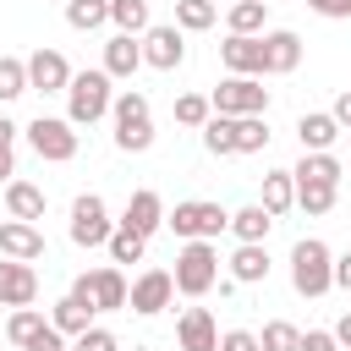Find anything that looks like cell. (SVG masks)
Instances as JSON below:
<instances>
[{
  "instance_id": "obj_37",
  "label": "cell",
  "mask_w": 351,
  "mask_h": 351,
  "mask_svg": "<svg viewBox=\"0 0 351 351\" xmlns=\"http://www.w3.org/2000/svg\"><path fill=\"white\" fill-rule=\"evenodd\" d=\"M115 148L121 154H148L154 148V121H121L115 126Z\"/></svg>"
},
{
  "instance_id": "obj_11",
  "label": "cell",
  "mask_w": 351,
  "mask_h": 351,
  "mask_svg": "<svg viewBox=\"0 0 351 351\" xmlns=\"http://www.w3.org/2000/svg\"><path fill=\"white\" fill-rule=\"evenodd\" d=\"M71 60L60 55V49H49V44H38L33 55H27V88L33 93H66L71 88Z\"/></svg>"
},
{
  "instance_id": "obj_32",
  "label": "cell",
  "mask_w": 351,
  "mask_h": 351,
  "mask_svg": "<svg viewBox=\"0 0 351 351\" xmlns=\"http://www.w3.org/2000/svg\"><path fill=\"white\" fill-rule=\"evenodd\" d=\"M44 324H49V318H44L38 307H11V318H5V340H11L16 351H27V340H33Z\"/></svg>"
},
{
  "instance_id": "obj_30",
  "label": "cell",
  "mask_w": 351,
  "mask_h": 351,
  "mask_svg": "<svg viewBox=\"0 0 351 351\" xmlns=\"http://www.w3.org/2000/svg\"><path fill=\"white\" fill-rule=\"evenodd\" d=\"M104 252H110V263H143V258H148V236H143V230L115 225V236L104 241Z\"/></svg>"
},
{
  "instance_id": "obj_17",
  "label": "cell",
  "mask_w": 351,
  "mask_h": 351,
  "mask_svg": "<svg viewBox=\"0 0 351 351\" xmlns=\"http://www.w3.org/2000/svg\"><path fill=\"white\" fill-rule=\"evenodd\" d=\"M115 82H132L137 71H143V38L137 33H110L104 38V60H99Z\"/></svg>"
},
{
  "instance_id": "obj_14",
  "label": "cell",
  "mask_w": 351,
  "mask_h": 351,
  "mask_svg": "<svg viewBox=\"0 0 351 351\" xmlns=\"http://www.w3.org/2000/svg\"><path fill=\"white\" fill-rule=\"evenodd\" d=\"M38 302V269L22 258H0V307H33Z\"/></svg>"
},
{
  "instance_id": "obj_50",
  "label": "cell",
  "mask_w": 351,
  "mask_h": 351,
  "mask_svg": "<svg viewBox=\"0 0 351 351\" xmlns=\"http://www.w3.org/2000/svg\"><path fill=\"white\" fill-rule=\"evenodd\" d=\"M346 148H351V132H346Z\"/></svg>"
},
{
  "instance_id": "obj_33",
  "label": "cell",
  "mask_w": 351,
  "mask_h": 351,
  "mask_svg": "<svg viewBox=\"0 0 351 351\" xmlns=\"http://www.w3.org/2000/svg\"><path fill=\"white\" fill-rule=\"evenodd\" d=\"M66 22L77 33H99L110 22V0H66Z\"/></svg>"
},
{
  "instance_id": "obj_12",
  "label": "cell",
  "mask_w": 351,
  "mask_h": 351,
  "mask_svg": "<svg viewBox=\"0 0 351 351\" xmlns=\"http://www.w3.org/2000/svg\"><path fill=\"white\" fill-rule=\"evenodd\" d=\"M176 351H219V318L208 307H181V318H176Z\"/></svg>"
},
{
  "instance_id": "obj_36",
  "label": "cell",
  "mask_w": 351,
  "mask_h": 351,
  "mask_svg": "<svg viewBox=\"0 0 351 351\" xmlns=\"http://www.w3.org/2000/svg\"><path fill=\"white\" fill-rule=\"evenodd\" d=\"M258 340H263V351H302V329L291 318H269L258 329Z\"/></svg>"
},
{
  "instance_id": "obj_48",
  "label": "cell",
  "mask_w": 351,
  "mask_h": 351,
  "mask_svg": "<svg viewBox=\"0 0 351 351\" xmlns=\"http://www.w3.org/2000/svg\"><path fill=\"white\" fill-rule=\"evenodd\" d=\"M335 340H340V351H351V313L335 318Z\"/></svg>"
},
{
  "instance_id": "obj_20",
  "label": "cell",
  "mask_w": 351,
  "mask_h": 351,
  "mask_svg": "<svg viewBox=\"0 0 351 351\" xmlns=\"http://www.w3.org/2000/svg\"><path fill=\"white\" fill-rule=\"evenodd\" d=\"M225 269H230L236 285H263L269 280V247L263 241H236V252L225 258Z\"/></svg>"
},
{
  "instance_id": "obj_25",
  "label": "cell",
  "mask_w": 351,
  "mask_h": 351,
  "mask_svg": "<svg viewBox=\"0 0 351 351\" xmlns=\"http://www.w3.org/2000/svg\"><path fill=\"white\" fill-rule=\"evenodd\" d=\"M258 203H263L274 219H280V214H291V208H296V176H291V170H269V176H263V197H258Z\"/></svg>"
},
{
  "instance_id": "obj_23",
  "label": "cell",
  "mask_w": 351,
  "mask_h": 351,
  "mask_svg": "<svg viewBox=\"0 0 351 351\" xmlns=\"http://www.w3.org/2000/svg\"><path fill=\"white\" fill-rule=\"evenodd\" d=\"M269 230H274V214H269L263 203L230 208V236H236V241H269Z\"/></svg>"
},
{
  "instance_id": "obj_9",
  "label": "cell",
  "mask_w": 351,
  "mask_h": 351,
  "mask_svg": "<svg viewBox=\"0 0 351 351\" xmlns=\"http://www.w3.org/2000/svg\"><path fill=\"white\" fill-rule=\"evenodd\" d=\"M176 302V274L170 269H143L137 280H132V291H126V307L137 313V318H154V313H165Z\"/></svg>"
},
{
  "instance_id": "obj_35",
  "label": "cell",
  "mask_w": 351,
  "mask_h": 351,
  "mask_svg": "<svg viewBox=\"0 0 351 351\" xmlns=\"http://www.w3.org/2000/svg\"><path fill=\"white\" fill-rule=\"evenodd\" d=\"M269 121L263 115H236V154H263L269 148Z\"/></svg>"
},
{
  "instance_id": "obj_24",
  "label": "cell",
  "mask_w": 351,
  "mask_h": 351,
  "mask_svg": "<svg viewBox=\"0 0 351 351\" xmlns=\"http://www.w3.org/2000/svg\"><path fill=\"white\" fill-rule=\"evenodd\" d=\"M335 203H340V181H302V176H296V208H302L307 219L329 214Z\"/></svg>"
},
{
  "instance_id": "obj_43",
  "label": "cell",
  "mask_w": 351,
  "mask_h": 351,
  "mask_svg": "<svg viewBox=\"0 0 351 351\" xmlns=\"http://www.w3.org/2000/svg\"><path fill=\"white\" fill-rule=\"evenodd\" d=\"M302 351H340L335 329H302Z\"/></svg>"
},
{
  "instance_id": "obj_31",
  "label": "cell",
  "mask_w": 351,
  "mask_h": 351,
  "mask_svg": "<svg viewBox=\"0 0 351 351\" xmlns=\"http://www.w3.org/2000/svg\"><path fill=\"white\" fill-rule=\"evenodd\" d=\"M219 22V5L214 0H176V27L181 33H208Z\"/></svg>"
},
{
  "instance_id": "obj_29",
  "label": "cell",
  "mask_w": 351,
  "mask_h": 351,
  "mask_svg": "<svg viewBox=\"0 0 351 351\" xmlns=\"http://www.w3.org/2000/svg\"><path fill=\"white\" fill-rule=\"evenodd\" d=\"M110 22H115V33H148L154 27V11H148V0H110Z\"/></svg>"
},
{
  "instance_id": "obj_3",
  "label": "cell",
  "mask_w": 351,
  "mask_h": 351,
  "mask_svg": "<svg viewBox=\"0 0 351 351\" xmlns=\"http://www.w3.org/2000/svg\"><path fill=\"white\" fill-rule=\"evenodd\" d=\"M176 296H208L214 285H219V247L214 241H181V252H176Z\"/></svg>"
},
{
  "instance_id": "obj_21",
  "label": "cell",
  "mask_w": 351,
  "mask_h": 351,
  "mask_svg": "<svg viewBox=\"0 0 351 351\" xmlns=\"http://www.w3.org/2000/svg\"><path fill=\"white\" fill-rule=\"evenodd\" d=\"M44 208H49L44 186H33V181H22V176H16V181H5V214H11V219H33V225H38V219H44Z\"/></svg>"
},
{
  "instance_id": "obj_47",
  "label": "cell",
  "mask_w": 351,
  "mask_h": 351,
  "mask_svg": "<svg viewBox=\"0 0 351 351\" xmlns=\"http://www.w3.org/2000/svg\"><path fill=\"white\" fill-rule=\"evenodd\" d=\"M5 181H16V154H11V143H0V186Z\"/></svg>"
},
{
  "instance_id": "obj_5",
  "label": "cell",
  "mask_w": 351,
  "mask_h": 351,
  "mask_svg": "<svg viewBox=\"0 0 351 351\" xmlns=\"http://www.w3.org/2000/svg\"><path fill=\"white\" fill-rule=\"evenodd\" d=\"M22 137H27V148H33L38 159H49V165L77 159V148H82V132H77L66 115H33V121L22 126Z\"/></svg>"
},
{
  "instance_id": "obj_10",
  "label": "cell",
  "mask_w": 351,
  "mask_h": 351,
  "mask_svg": "<svg viewBox=\"0 0 351 351\" xmlns=\"http://www.w3.org/2000/svg\"><path fill=\"white\" fill-rule=\"evenodd\" d=\"M186 60V33L176 27V22H154L148 33H143V66H154V71H176Z\"/></svg>"
},
{
  "instance_id": "obj_19",
  "label": "cell",
  "mask_w": 351,
  "mask_h": 351,
  "mask_svg": "<svg viewBox=\"0 0 351 351\" xmlns=\"http://www.w3.org/2000/svg\"><path fill=\"white\" fill-rule=\"evenodd\" d=\"M346 137V126L329 115V110H302V121H296V143H302V154H318V148H335Z\"/></svg>"
},
{
  "instance_id": "obj_38",
  "label": "cell",
  "mask_w": 351,
  "mask_h": 351,
  "mask_svg": "<svg viewBox=\"0 0 351 351\" xmlns=\"http://www.w3.org/2000/svg\"><path fill=\"white\" fill-rule=\"evenodd\" d=\"M110 115H115V126H121V121H148V93H143V88H115Z\"/></svg>"
},
{
  "instance_id": "obj_45",
  "label": "cell",
  "mask_w": 351,
  "mask_h": 351,
  "mask_svg": "<svg viewBox=\"0 0 351 351\" xmlns=\"http://www.w3.org/2000/svg\"><path fill=\"white\" fill-rule=\"evenodd\" d=\"M329 115H335V121H340V126L351 132V88H340V93H335V104H329Z\"/></svg>"
},
{
  "instance_id": "obj_13",
  "label": "cell",
  "mask_w": 351,
  "mask_h": 351,
  "mask_svg": "<svg viewBox=\"0 0 351 351\" xmlns=\"http://www.w3.org/2000/svg\"><path fill=\"white\" fill-rule=\"evenodd\" d=\"M302 66V33L296 27H269L263 33V77H291Z\"/></svg>"
},
{
  "instance_id": "obj_1",
  "label": "cell",
  "mask_w": 351,
  "mask_h": 351,
  "mask_svg": "<svg viewBox=\"0 0 351 351\" xmlns=\"http://www.w3.org/2000/svg\"><path fill=\"white\" fill-rule=\"evenodd\" d=\"M291 291L307 296V302H318V296L335 291V252H329V241L302 236V241L291 247Z\"/></svg>"
},
{
  "instance_id": "obj_2",
  "label": "cell",
  "mask_w": 351,
  "mask_h": 351,
  "mask_svg": "<svg viewBox=\"0 0 351 351\" xmlns=\"http://www.w3.org/2000/svg\"><path fill=\"white\" fill-rule=\"evenodd\" d=\"M110 104H115V77H110L104 66L71 77V88H66V121H71V126H93V121H104Z\"/></svg>"
},
{
  "instance_id": "obj_34",
  "label": "cell",
  "mask_w": 351,
  "mask_h": 351,
  "mask_svg": "<svg viewBox=\"0 0 351 351\" xmlns=\"http://www.w3.org/2000/svg\"><path fill=\"white\" fill-rule=\"evenodd\" d=\"M22 93H33L27 88V55H0V104H11Z\"/></svg>"
},
{
  "instance_id": "obj_46",
  "label": "cell",
  "mask_w": 351,
  "mask_h": 351,
  "mask_svg": "<svg viewBox=\"0 0 351 351\" xmlns=\"http://www.w3.org/2000/svg\"><path fill=\"white\" fill-rule=\"evenodd\" d=\"M335 291H351V247L335 252Z\"/></svg>"
},
{
  "instance_id": "obj_39",
  "label": "cell",
  "mask_w": 351,
  "mask_h": 351,
  "mask_svg": "<svg viewBox=\"0 0 351 351\" xmlns=\"http://www.w3.org/2000/svg\"><path fill=\"white\" fill-rule=\"evenodd\" d=\"M208 115H214V99H208V93H181V99H176V121H181V126L197 132Z\"/></svg>"
},
{
  "instance_id": "obj_44",
  "label": "cell",
  "mask_w": 351,
  "mask_h": 351,
  "mask_svg": "<svg viewBox=\"0 0 351 351\" xmlns=\"http://www.w3.org/2000/svg\"><path fill=\"white\" fill-rule=\"evenodd\" d=\"M307 5H313L324 22H346V16H351V0H307Z\"/></svg>"
},
{
  "instance_id": "obj_40",
  "label": "cell",
  "mask_w": 351,
  "mask_h": 351,
  "mask_svg": "<svg viewBox=\"0 0 351 351\" xmlns=\"http://www.w3.org/2000/svg\"><path fill=\"white\" fill-rule=\"evenodd\" d=\"M71 351H121V340H115V329L93 324V329H82V335L71 340Z\"/></svg>"
},
{
  "instance_id": "obj_27",
  "label": "cell",
  "mask_w": 351,
  "mask_h": 351,
  "mask_svg": "<svg viewBox=\"0 0 351 351\" xmlns=\"http://www.w3.org/2000/svg\"><path fill=\"white\" fill-rule=\"evenodd\" d=\"M225 27L230 33H269V0H230Z\"/></svg>"
},
{
  "instance_id": "obj_49",
  "label": "cell",
  "mask_w": 351,
  "mask_h": 351,
  "mask_svg": "<svg viewBox=\"0 0 351 351\" xmlns=\"http://www.w3.org/2000/svg\"><path fill=\"white\" fill-rule=\"evenodd\" d=\"M16 132H22V126H16V121L0 110V143H16Z\"/></svg>"
},
{
  "instance_id": "obj_51",
  "label": "cell",
  "mask_w": 351,
  "mask_h": 351,
  "mask_svg": "<svg viewBox=\"0 0 351 351\" xmlns=\"http://www.w3.org/2000/svg\"><path fill=\"white\" fill-rule=\"evenodd\" d=\"M60 5H66V0H60Z\"/></svg>"
},
{
  "instance_id": "obj_42",
  "label": "cell",
  "mask_w": 351,
  "mask_h": 351,
  "mask_svg": "<svg viewBox=\"0 0 351 351\" xmlns=\"http://www.w3.org/2000/svg\"><path fill=\"white\" fill-rule=\"evenodd\" d=\"M27 351H66V335H60L55 324H44V329L27 340Z\"/></svg>"
},
{
  "instance_id": "obj_4",
  "label": "cell",
  "mask_w": 351,
  "mask_h": 351,
  "mask_svg": "<svg viewBox=\"0 0 351 351\" xmlns=\"http://www.w3.org/2000/svg\"><path fill=\"white\" fill-rule=\"evenodd\" d=\"M165 225L181 241H219V230H230V208H219L208 197H181L176 208H165Z\"/></svg>"
},
{
  "instance_id": "obj_8",
  "label": "cell",
  "mask_w": 351,
  "mask_h": 351,
  "mask_svg": "<svg viewBox=\"0 0 351 351\" xmlns=\"http://www.w3.org/2000/svg\"><path fill=\"white\" fill-rule=\"evenodd\" d=\"M208 99H214L219 115H269V88H263L258 77H236V71H225V82H219Z\"/></svg>"
},
{
  "instance_id": "obj_15",
  "label": "cell",
  "mask_w": 351,
  "mask_h": 351,
  "mask_svg": "<svg viewBox=\"0 0 351 351\" xmlns=\"http://www.w3.org/2000/svg\"><path fill=\"white\" fill-rule=\"evenodd\" d=\"M219 60L236 77H263V33H225Z\"/></svg>"
},
{
  "instance_id": "obj_26",
  "label": "cell",
  "mask_w": 351,
  "mask_h": 351,
  "mask_svg": "<svg viewBox=\"0 0 351 351\" xmlns=\"http://www.w3.org/2000/svg\"><path fill=\"white\" fill-rule=\"evenodd\" d=\"M197 132H203V148H208L214 159H230V154H236V115H219V110H214Z\"/></svg>"
},
{
  "instance_id": "obj_22",
  "label": "cell",
  "mask_w": 351,
  "mask_h": 351,
  "mask_svg": "<svg viewBox=\"0 0 351 351\" xmlns=\"http://www.w3.org/2000/svg\"><path fill=\"white\" fill-rule=\"evenodd\" d=\"M93 318H99V313H93V307L82 302V296H71V291H66V296H60V302L49 307V324H55V329H60L66 340H77L82 329H93Z\"/></svg>"
},
{
  "instance_id": "obj_7",
  "label": "cell",
  "mask_w": 351,
  "mask_h": 351,
  "mask_svg": "<svg viewBox=\"0 0 351 351\" xmlns=\"http://www.w3.org/2000/svg\"><path fill=\"white\" fill-rule=\"evenodd\" d=\"M126 274L115 269V263H99V269H82L77 280H71V296H82L93 313H121L126 307Z\"/></svg>"
},
{
  "instance_id": "obj_41",
  "label": "cell",
  "mask_w": 351,
  "mask_h": 351,
  "mask_svg": "<svg viewBox=\"0 0 351 351\" xmlns=\"http://www.w3.org/2000/svg\"><path fill=\"white\" fill-rule=\"evenodd\" d=\"M219 351H263V340H258V329H225Z\"/></svg>"
},
{
  "instance_id": "obj_52",
  "label": "cell",
  "mask_w": 351,
  "mask_h": 351,
  "mask_svg": "<svg viewBox=\"0 0 351 351\" xmlns=\"http://www.w3.org/2000/svg\"><path fill=\"white\" fill-rule=\"evenodd\" d=\"M66 351H71V346H66Z\"/></svg>"
},
{
  "instance_id": "obj_18",
  "label": "cell",
  "mask_w": 351,
  "mask_h": 351,
  "mask_svg": "<svg viewBox=\"0 0 351 351\" xmlns=\"http://www.w3.org/2000/svg\"><path fill=\"white\" fill-rule=\"evenodd\" d=\"M115 225H126V230H143V236H154L159 225H165V197L154 192V186H137L132 197H126V208H121V219Z\"/></svg>"
},
{
  "instance_id": "obj_16",
  "label": "cell",
  "mask_w": 351,
  "mask_h": 351,
  "mask_svg": "<svg viewBox=\"0 0 351 351\" xmlns=\"http://www.w3.org/2000/svg\"><path fill=\"white\" fill-rule=\"evenodd\" d=\"M0 258H22V263H38L44 258V230L33 219H0Z\"/></svg>"
},
{
  "instance_id": "obj_6",
  "label": "cell",
  "mask_w": 351,
  "mask_h": 351,
  "mask_svg": "<svg viewBox=\"0 0 351 351\" xmlns=\"http://www.w3.org/2000/svg\"><path fill=\"white\" fill-rule=\"evenodd\" d=\"M66 236H71V247H104L110 236H115V219H110V203L99 197V192H77L71 197V219H66Z\"/></svg>"
},
{
  "instance_id": "obj_28",
  "label": "cell",
  "mask_w": 351,
  "mask_h": 351,
  "mask_svg": "<svg viewBox=\"0 0 351 351\" xmlns=\"http://www.w3.org/2000/svg\"><path fill=\"white\" fill-rule=\"evenodd\" d=\"M291 176H302V181H340V176H346V165H340V154H335V148H318V154H302Z\"/></svg>"
}]
</instances>
